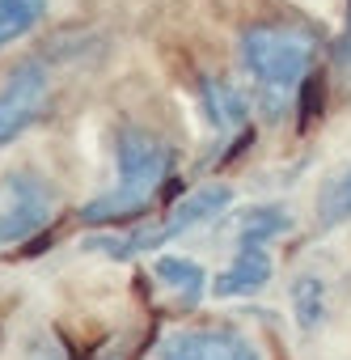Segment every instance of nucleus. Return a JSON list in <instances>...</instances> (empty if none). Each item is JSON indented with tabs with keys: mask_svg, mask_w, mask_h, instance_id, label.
<instances>
[{
	"mask_svg": "<svg viewBox=\"0 0 351 360\" xmlns=\"http://www.w3.org/2000/svg\"><path fill=\"white\" fill-rule=\"evenodd\" d=\"M152 284L161 288V292H169L173 297V305L178 309H199V301L208 297V288H212V280H208V271L195 263V259H187V255H157L152 259Z\"/></svg>",
	"mask_w": 351,
	"mask_h": 360,
	"instance_id": "nucleus-9",
	"label": "nucleus"
},
{
	"mask_svg": "<svg viewBox=\"0 0 351 360\" xmlns=\"http://www.w3.org/2000/svg\"><path fill=\"white\" fill-rule=\"evenodd\" d=\"M275 276V259H271V246H237L233 259L212 276V297L216 301H233V297H254L271 284Z\"/></svg>",
	"mask_w": 351,
	"mask_h": 360,
	"instance_id": "nucleus-8",
	"label": "nucleus"
},
{
	"mask_svg": "<svg viewBox=\"0 0 351 360\" xmlns=\"http://www.w3.org/2000/svg\"><path fill=\"white\" fill-rule=\"evenodd\" d=\"M51 0H0V51L30 39L47 22Z\"/></svg>",
	"mask_w": 351,
	"mask_h": 360,
	"instance_id": "nucleus-13",
	"label": "nucleus"
},
{
	"mask_svg": "<svg viewBox=\"0 0 351 360\" xmlns=\"http://www.w3.org/2000/svg\"><path fill=\"white\" fill-rule=\"evenodd\" d=\"M326 34L305 18H258L237 39V72L263 123L296 119L300 89L322 72Z\"/></svg>",
	"mask_w": 351,
	"mask_h": 360,
	"instance_id": "nucleus-2",
	"label": "nucleus"
},
{
	"mask_svg": "<svg viewBox=\"0 0 351 360\" xmlns=\"http://www.w3.org/2000/svg\"><path fill=\"white\" fill-rule=\"evenodd\" d=\"M81 360H135V335L131 330H114V335L89 343V352Z\"/></svg>",
	"mask_w": 351,
	"mask_h": 360,
	"instance_id": "nucleus-14",
	"label": "nucleus"
},
{
	"mask_svg": "<svg viewBox=\"0 0 351 360\" xmlns=\"http://www.w3.org/2000/svg\"><path fill=\"white\" fill-rule=\"evenodd\" d=\"M229 204H233V187H229V183H204V187H195L191 195L165 204V208L157 212V221H140V225L119 229L114 238H98V242H89V250H102L106 259L127 263V259L152 255V250H161V246H169V242H178V238H187V233L212 225L216 217L229 212Z\"/></svg>",
	"mask_w": 351,
	"mask_h": 360,
	"instance_id": "nucleus-3",
	"label": "nucleus"
},
{
	"mask_svg": "<svg viewBox=\"0 0 351 360\" xmlns=\"http://www.w3.org/2000/svg\"><path fill=\"white\" fill-rule=\"evenodd\" d=\"M18 360H72V356H68V347H64V339L55 330H43V335H34V339L22 343Z\"/></svg>",
	"mask_w": 351,
	"mask_h": 360,
	"instance_id": "nucleus-15",
	"label": "nucleus"
},
{
	"mask_svg": "<svg viewBox=\"0 0 351 360\" xmlns=\"http://www.w3.org/2000/svg\"><path fill=\"white\" fill-rule=\"evenodd\" d=\"M288 301H292V318L300 330H317L330 318V284L317 271H300L288 288Z\"/></svg>",
	"mask_w": 351,
	"mask_h": 360,
	"instance_id": "nucleus-10",
	"label": "nucleus"
},
{
	"mask_svg": "<svg viewBox=\"0 0 351 360\" xmlns=\"http://www.w3.org/2000/svg\"><path fill=\"white\" fill-rule=\"evenodd\" d=\"M157 360H267L258 339L233 322H187L161 335Z\"/></svg>",
	"mask_w": 351,
	"mask_h": 360,
	"instance_id": "nucleus-6",
	"label": "nucleus"
},
{
	"mask_svg": "<svg viewBox=\"0 0 351 360\" xmlns=\"http://www.w3.org/2000/svg\"><path fill=\"white\" fill-rule=\"evenodd\" d=\"M191 89H195L204 123L212 127V136L220 144H246L254 136V106H250V94L237 77L204 68V72H195Z\"/></svg>",
	"mask_w": 351,
	"mask_h": 360,
	"instance_id": "nucleus-7",
	"label": "nucleus"
},
{
	"mask_svg": "<svg viewBox=\"0 0 351 360\" xmlns=\"http://www.w3.org/2000/svg\"><path fill=\"white\" fill-rule=\"evenodd\" d=\"M292 225H296L292 212H284L279 204H254L237 221V246H271V242L288 238Z\"/></svg>",
	"mask_w": 351,
	"mask_h": 360,
	"instance_id": "nucleus-11",
	"label": "nucleus"
},
{
	"mask_svg": "<svg viewBox=\"0 0 351 360\" xmlns=\"http://www.w3.org/2000/svg\"><path fill=\"white\" fill-rule=\"evenodd\" d=\"M334 51H338V68L351 72V0H347V9H343V34H338Z\"/></svg>",
	"mask_w": 351,
	"mask_h": 360,
	"instance_id": "nucleus-16",
	"label": "nucleus"
},
{
	"mask_svg": "<svg viewBox=\"0 0 351 360\" xmlns=\"http://www.w3.org/2000/svg\"><path fill=\"white\" fill-rule=\"evenodd\" d=\"M114 178L93 200L77 208V221L89 229H127L148 217H157L165 204H173L178 191L183 153L161 127L152 123H123L110 140Z\"/></svg>",
	"mask_w": 351,
	"mask_h": 360,
	"instance_id": "nucleus-1",
	"label": "nucleus"
},
{
	"mask_svg": "<svg viewBox=\"0 0 351 360\" xmlns=\"http://www.w3.org/2000/svg\"><path fill=\"white\" fill-rule=\"evenodd\" d=\"M313 217H317V229H338L351 221V165H338L334 174L322 178Z\"/></svg>",
	"mask_w": 351,
	"mask_h": 360,
	"instance_id": "nucleus-12",
	"label": "nucleus"
},
{
	"mask_svg": "<svg viewBox=\"0 0 351 360\" xmlns=\"http://www.w3.org/2000/svg\"><path fill=\"white\" fill-rule=\"evenodd\" d=\"M64 212V191L39 165H9L0 174V250L43 238Z\"/></svg>",
	"mask_w": 351,
	"mask_h": 360,
	"instance_id": "nucleus-4",
	"label": "nucleus"
},
{
	"mask_svg": "<svg viewBox=\"0 0 351 360\" xmlns=\"http://www.w3.org/2000/svg\"><path fill=\"white\" fill-rule=\"evenodd\" d=\"M51 110V68L43 60H22L0 77V148L22 140Z\"/></svg>",
	"mask_w": 351,
	"mask_h": 360,
	"instance_id": "nucleus-5",
	"label": "nucleus"
}]
</instances>
